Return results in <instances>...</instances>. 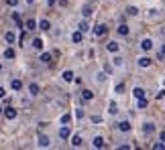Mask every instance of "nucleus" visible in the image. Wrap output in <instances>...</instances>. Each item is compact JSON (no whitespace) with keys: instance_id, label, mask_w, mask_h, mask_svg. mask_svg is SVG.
Masks as SVG:
<instances>
[{"instance_id":"obj_1","label":"nucleus","mask_w":165,"mask_h":150,"mask_svg":"<svg viewBox=\"0 0 165 150\" xmlns=\"http://www.w3.org/2000/svg\"><path fill=\"white\" fill-rule=\"evenodd\" d=\"M116 130H118V132H130L132 126H130L128 120H118V122H116Z\"/></svg>"},{"instance_id":"obj_2","label":"nucleus","mask_w":165,"mask_h":150,"mask_svg":"<svg viewBox=\"0 0 165 150\" xmlns=\"http://www.w3.org/2000/svg\"><path fill=\"white\" fill-rule=\"evenodd\" d=\"M106 51L116 55V53L120 51V43H118V41H108V43H106Z\"/></svg>"},{"instance_id":"obj_3","label":"nucleus","mask_w":165,"mask_h":150,"mask_svg":"<svg viewBox=\"0 0 165 150\" xmlns=\"http://www.w3.org/2000/svg\"><path fill=\"white\" fill-rule=\"evenodd\" d=\"M2 114H4L6 120H16V116H18V112H16L14 108H10V106H8V108H2Z\"/></svg>"},{"instance_id":"obj_4","label":"nucleus","mask_w":165,"mask_h":150,"mask_svg":"<svg viewBox=\"0 0 165 150\" xmlns=\"http://www.w3.org/2000/svg\"><path fill=\"white\" fill-rule=\"evenodd\" d=\"M116 33H118L120 37H128V35H130V27H128L126 22H120V25L116 27Z\"/></svg>"},{"instance_id":"obj_5","label":"nucleus","mask_w":165,"mask_h":150,"mask_svg":"<svg viewBox=\"0 0 165 150\" xmlns=\"http://www.w3.org/2000/svg\"><path fill=\"white\" fill-rule=\"evenodd\" d=\"M92 14H94V4H90V2L84 4V6H82V16H84V18H90Z\"/></svg>"},{"instance_id":"obj_6","label":"nucleus","mask_w":165,"mask_h":150,"mask_svg":"<svg viewBox=\"0 0 165 150\" xmlns=\"http://www.w3.org/2000/svg\"><path fill=\"white\" fill-rule=\"evenodd\" d=\"M39 61H41V63H45V65H49V63L53 61V53H49V51H41Z\"/></svg>"},{"instance_id":"obj_7","label":"nucleus","mask_w":165,"mask_h":150,"mask_svg":"<svg viewBox=\"0 0 165 150\" xmlns=\"http://www.w3.org/2000/svg\"><path fill=\"white\" fill-rule=\"evenodd\" d=\"M106 33H108V25H104V22H100V25L94 29V35H96V37H104Z\"/></svg>"},{"instance_id":"obj_8","label":"nucleus","mask_w":165,"mask_h":150,"mask_svg":"<svg viewBox=\"0 0 165 150\" xmlns=\"http://www.w3.org/2000/svg\"><path fill=\"white\" fill-rule=\"evenodd\" d=\"M137 63H139V67H151V65H153V59L147 57V55H143V57L137 59Z\"/></svg>"},{"instance_id":"obj_9","label":"nucleus","mask_w":165,"mask_h":150,"mask_svg":"<svg viewBox=\"0 0 165 150\" xmlns=\"http://www.w3.org/2000/svg\"><path fill=\"white\" fill-rule=\"evenodd\" d=\"M29 93H31L33 97H37V95L41 93V85H39V83H35V81H33V83H29Z\"/></svg>"},{"instance_id":"obj_10","label":"nucleus","mask_w":165,"mask_h":150,"mask_svg":"<svg viewBox=\"0 0 165 150\" xmlns=\"http://www.w3.org/2000/svg\"><path fill=\"white\" fill-rule=\"evenodd\" d=\"M49 144H51V140H49L45 134H39V136H37V146H41V148H47Z\"/></svg>"},{"instance_id":"obj_11","label":"nucleus","mask_w":165,"mask_h":150,"mask_svg":"<svg viewBox=\"0 0 165 150\" xmlns=\"http://www.w3.org/2000/svg\"><path fill=\"white\" fill-rule=\"evenodd\" d=\"M59 136H61V138H63V140H67V138H69V136H72V130H69V128H67V124H63V126H61V128H59Z\"/></svg>"},{"instance_id":"obj_12","label":"nucleus","mask_w":165,"mask_h":150,"mask_svg":"<svg viewBox=\"0 0 165 150\" xmlns=\"http://www.w3.org/2000/svg\"><path fill=\"white\" fill-rule=\"evenodd\" d=\"M67 140H69V144H72V146H76V148H80V146H82V136H78V134L69 136Z\"/></svg>"},{"instance_id":"obj_13","label":"nucleus","mask_w":165,"mask_h":150,"mask_svg":"<svg viewBox=\"0 0 165 150\" xmlns=\"http://www.w3.org/2000/svg\"><path fill=\"white\" fill-rule=\"evenodd\" d=\"M92 144H94V148H104V146H106V142H104L102 136H94V138H92Z\"/></svg>"},{"instance_id":"obj_14","label":"nucleus","mask_w":165,"mask_h":150,"mask_svg":"<svg viewBox=\"0 0 165 150\" xmlns=\"http://www.w3.org/2000/svg\"><path fill=\"white\" fill-rule=\"evenodd\" d=\"M141 49H143L145 53L151 51V49H153V41H151V39H143V41H141Z\"/></svg>"},{"instance_id":"obj_15","label":"nucleus","mask_w":165,"mask_h":150,"mask_svg":"<svg viewBox=\"0 0 165 150\" xmlns=\"http://www.w3.org/2000/svg\"><path fill=\"white\" fill-rule=\"evenodd\" d=\"M72 41H74L76 45H80V43L84 41V33L82 31H74V33H72Z\"/></svg>"},{"instance_id":"obj_16","label":"nucleus","mask_w":165,"mask_h":150,"mask_svg":"<svg viewBox=\"0 0 165 150\" xmlns=\"http://www.w3.org/2000/svg\"><path fill=\"white\" fill-rule=\"evenodd\" d=\"M82 100H84V102L94 100V91H92V89H88V87H86V89H82Z\"/></svg>"},{"instance_id":"obj_17","label":"nucleus","mask_w":165,"mask_h":150,"mask_svg":"<svg viewBox=\"0 0 165 150\" xmlns=\"http://www.w3.org/2000/svg\"><path fill=\"white\" fill-rule=\"evenodd\" d=\"M37 27H39V31H49V29H51V22H49L47 18H41V20L37 22Z\"/></svg>"},{"instance_id":"obj_18","label":"nucleus","mask_w":165,"mask_h":150,"mask_svg":"<svg viewBox=\"0 0 165 150\" xmlns=\"http://www.w3.org/2000/svg\"><path fill=\"white\" fill-rule=\"evenodd\" d=\"M4 41H6L8 45H14V41H16V35H14L12 31H6V33H4Z\"/></svg>"},{"instance_id":"obj_19","label":"nucleus","mask_w":165,"mask_h":150,"mask_svg":"<svg viewBox=\"0 0 165 150\" xmlns=\"http://www.w3.org/2000/svg\"><path fill=\"white\" fill-rule=\"evenodd\" d=\"M74 77H76V75H74L72 69H65V71L61 73V79H63V81H67V83H69V81H74Z\"/></svg>"},{"instance_id":"obj_20","label":"nucleus","mask_w":165,"mask_h":150,"mask_svg":"<svg viewBox=\"0 0 165 150\" xmlns=\"http://www.w3.org/2000/svg\"><path fill=\"white\" fill-rule=\"evenodd\" d=\"M124 12H126L128 16H139V12H141V10H139L137 6H132V4H130V6H126V8H124Z\"/></svg>"},{"instance_id":"obj_21","label":"nucleus","mask_w":165,"mask_h":150,"mask_svg":"<svg viewBox=\"0 0 165 150\" xmlns=\"http://www.w3.org/2000/svg\"><path fill=\"white\" fill-rule=\"evenodd\" d=\"M143 132H145V134H153V132H155V124H153V122H145V124H143Z\"/></svg>"},{"instance_id":"obj_22","label":"nucleus","mask_w":165,"mask_h":150,"mask_svg":"<svg viewBox=\"0 0 165 150\" xmlns=\"http://www.w3.org/2000/svg\"><path fill=\"white\" fill-rule=\"evenodd\" d=\"M35 29H37V20L35 18H29L25 22V31H35Z\"/></svg>"},{"instance_id":"obj_23","label":"nucleus","mask_w":165,"mask_h":150,"mask_svg":"<svg viewBox=\"0 0 165 150\" xmlns=\"http://www.w3.org/2000/svg\"><path fill=\"white\" fill-rule=\"evenodd\" d=\"M78 31H82V33H88V31H92V29H90V25H88V18H84L82 22L78 25Z\"/></svg>"},{"instance_id":"obj_24","label":"nucleus","mask_w":165,"mask_h":150,"mask_svg":"<svg viewBox=\"0 0 165 150\" xmlns=\"http://www.w3.org/2000/svg\"><path fill=\"white\" fill-rule=\"evenodd\" d=\"M43 47H45L43 39H33V49L35 51H43Z\"/></svg>"},{"instance_id":"obj_25","label":"nucleus","mask_w":165,"mask_h":150,"mask_svg":"<svg viewBox=\"0 0 165 150\" xmlns=\"http://www.w3.org/2000/svg\"><path fill=\"white\" fill-rule=\"evenodd\" d=\"M10 87H12L14 91H21V89H23V81H21V79H12V81H10Z\"/></svg>"},{"instance_id":"obj_26","label":"nucleus","mask_w":165,"mask_h":150,"mask_svg":"<svg viewBox=\"0 0 165 150\" xmlns=\"http://www.w3.org/2000/svg\"><path fill=\"white\" fill-rule=\"evenodd\" d=\"M145 93H147V91H145L143 87H135V89H132V95H135L137 100H141V97H145Z\"/></svg>"},{"instance_id":"obj_27","label":"nucleus","mask_w":165,"mask_h":150,"mask_svg":"<svg viewBox=\"0 0 165 150\" xmlns=\"http://www.w3.org/2000/svg\"><path fill=\"white\" fill-rule=\"evenodd\" d=\"M14 57H16V53H14V49H12V47L4 49V59H14Z\"/></svg>"},{"instance_id":"obj_28","label":"nucleus","mask_w":165,"mask_h":150,"mask_svg":"<svg viewBox=\"0 0 165 150\" xmlns=\"http://www.w3.org/2000/svg\"><path fill=\"white\" fill-rule=\"evenodd\" d=\"M108 114H110V116H116V114H118V106H116L114 102H110V106H108Z\"/></svg>"},{"instance_id":"obj_29","label":"nucleus","mask_w":165,"mask_h":150,"mask_svg":"<svg viewBox=\"0 0 165 150\" xmlns=\"http://www.w3.org/2000/svg\"><path fill=\"white\" fill-rule=\"evenodd\" d=\"M137 108H139V110H145V108H147V100H145V97L137 100Z\"/></svg>"},{"instance_id":"obj_30","label":"nucleus","mask_w":165,"mask_h":150,"mask_svg":"<svg viewBox=\"0 0 165 150\" xmlns=\"http://www.w3.org/2000/svg\"><path fill=\"white\" fill-rule=\"evenodd\" d=\"M12 20H14V22H16V25H18L21 29H23V20H21V16H18V12H12Z\"/></svg>"},{"instance_id":"obj_31","label":"nucleus","mask_w":165,"mask_h":150,"mask_svg":"<svg viewBox=\"0 0 165 150\" xmlns=\"http://www.w3.org/2000/svg\"><path fill=\"white\" fill-rule=\"evenodd\" d=\"M112 63H114V67H123V57H114V59H112Z\"/></svg>"},{"instance_id":"obj_32","label":"nucleus","mask_w":165,"mask_h":150,"mask_svg":"<svg viewBox=\"0 0 165 150\" xmlns=\"http://www.w3.org/2000/svg\"><path fill=\"white\" fill-rule=\"evenodd\" d=\"M114 91H116L118 95H123V93H124V83H118V85L114 87Z\"/></svg>"},{"instance_id":"obj_33","label":"nucleus","mask_w":165,"mask_h":150,"mask_svg":"<svg viewBox=\"0 0 165 150\" xmlns=\"http://www.w3.org/2000/svg\"><path fill=\"white\" fill-rule=\"evenodd\" d=\"M69 122H72V116L69 114H63L61 116V124H69Z\"/></svg>"},{"instance_id":"obj_34","label":"nucleus","mask_w":165,"mask_h":150,"mask_svg":"<svg viewBox=\"0 0 165 150\" xmlns=\"http://www.w3.org/2000/svg\"><path fill=\"white\" fill-rule=\"evenodd\" d=\"M165 148V142H155L153 144V150H163Z\"/></svg>"},{"instance_id":"obj_35","label":"nucleus","mask_w":165,"mask_h":150,"mask_svg":"<svg viewBox=\"0 0 165 150\" xmlns=\"http://www.w3.org/2000/svg\"><path fill=\"white\" fill-rule=\"evenodd\" d=\"M96 79H98L100 83H102V81H106V73H104V71H100V73L96 75Z\"/></svg>"},{"instance_id":"obj_36","label":"nucleus","mask_w":165,"mask_h":150,"mask_svg":"<svg viewBox=\"0 0 165 150\" xmlns=\"http://www.w3.org/2000/svg\"><path fill=\"white\" fill-rule=\"evenodd\" d=\"M76 118H78V120H82V118H84V110H82V108H76Z\"/></svg>"},{"instance_id":"obj_37","label":"nucleus","mask_w":165,"mask_h":150,"mask_svg":"<svg viewBox=\"0 0 165 150\" xmlns=\"http://www.w3.org/2000/svg\"><path fill=\"white\" fill-rule=\"evenodd\" d=\"M165 97V89H161L159 93H155V100H163Z\"/></svg>"},{"instance_id":"obj_38","label":"nucleus","mask_w":165,"mask_h":150,"mask_svg":"<svg viewBox=\"0 0 165 150\" xmlns=\"http://www.w3.org/2000/svg\"><path fill=\"white\" fill-rule=\"evenodd\" d=\"M92 122H94V124H100V122H102V118L96 114V116H92Z\"/></svg>"},{"instance_id":"obj_39","label":"nucleus","mask_w":165,"mask_h":150,"mask_svg":"<svg viewBox=\"0 0 165 150\" xmlns=\"http://www.w3.org/2000/svg\"><path fill=\"white\" fill-rule=\"evenodd\" d=\"M6 4H8V6H12V8H14V6H16V4H18V0H6Z\"/></svg>"},{"instance_id":"obj_40","label":"nucleus","mask_w":165,"mask_h":150,"mask_svg":"<svg viewBox=\"0 0 165 150\" xmlns=\"http://www.w3.org/2000/svg\"><path fill=\"white\" fill-rule=\"evenodd\" d=\"M157 12H159V10H157V8H151V10H149V16H151V18H153V16H155V14H157Z\"/></svg>"},{"instance_id":"obj_41","label":"nucleus","mask_w":165,"mask_h":150,"mask_svg":"<svg viewBox=\"0 0 165 150\" xmlns=\"http://www.w3.org/2000/svg\"><path fill=\"white\" fill-rule=\"evenodd\" d=\"M2 97H6V89H4V87H0V100H2Z\"/></svg>"},{"instance_id":"obj_42","label":"nucleus","mask_w":165,"mask_h":150,"mask_svg":"<svg viewBox=\"0 0 165 150\" xmlns=\"http://www.w3.org/2000/svg\"><path fill=\"white\" fill-rule=\"evenodd\" d=\"M159 140H161V142H165V130H163V132H161V136H159Z\"/></svg>"},{"instance_id":"obj_43","label":"nucleus","mask_w":165,"mask_h":150,"mask_svg":"<svg viewBox=\"0 0 165 150\" xmlns=\"http://www.w3.org/2000/svg\"><path fill=\"white\" fill-rule=\"evenodd\" d=\"M159 35H161V37H165V27H161V31H159Z\"/></svg>"},{"instance_id":"obj_44","label":"nucleus","mask_w":165,"mask_h":150,"mask_svg":"<svg viewBox=\"0 0 165 150\" xmlns=\"http://www.w3.org/2000/svg\"><path fill=\"white\" fill-rule=\"evenodd\" d=\"M55 2H57V0H47V4H49V6H53Z\"/></svg>"},{"instance_id":"obj_45","label":"nucleus","mask_w":165,"mask_h":150,"mask_svg":"<svg viewBox=\"0 0 165 150\" xmlns=\"http://www.w3.org/2000/svg\"><path fill=\"white\" fill-rule=\"evenodd\" d=\"M161 53H163V55H165V45H161Z\"/></svg>"},{"instance_id":"obj_46","label":"nucleus","mask_w":165,"mask_h":150,"mask_svg":"<svg viewBox=\"0 0 165 150\" xmlns=\"http://www.w3.org/2000/svg\"><path fill=\"white\" fill-rule=\"evenodd\" d=\"M25 2H27V4H33V2H35V0H25Z\"/></svg>"},{"instance_id":"obj_47","label":"nucleus","mask_w":165,"mask_h":150,"mask_svg":"<svg viewBox=\"0 0 165 150\" xmlns=\"http://www.w3.org/2000/svg\"><path fill=\"white\" fill-rule=\"evenodd\" d=\"M0 71H2V63H0Z\"/></svg>"},{"instance_id":"obj_48","label":"nucleus","mask_w":165,"mask_h":150,"mask_svg":"<svg viewBox=\"0 0 165 150\" xmlns=\"http://www.w3.org/2000/svg\"><path fill=\"white\" fill-rule=\"evenodd\" d=\"M0 114H2V106H0Z\"/></svg>"},{"instance_id":"obj_49","label":"nucleus","mask_w":165,"mask_h":150,"mask_svg":"<svg viewBox=\"0 0 165 150\" xmlns=\"http://www.w3.org/2000/svg\"><path fill=\"white\" fill-rule=\"evenodd\" d=\"M163 85H165V79H163Z\"/></svg>"}]
</instances>
